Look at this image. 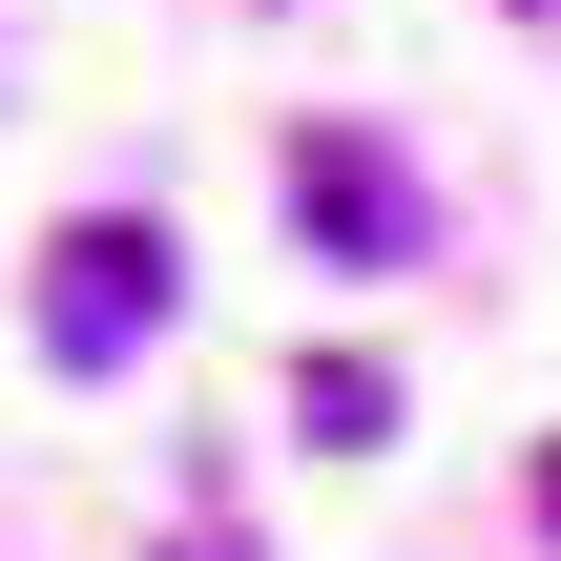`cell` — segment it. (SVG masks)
I'll use <instances>...</instances> for the list:
<instances>
[{"label": "cell", "mask_w": 561, "mask_h": 561, "mask_svg": "<svg viewBox=\"0 0 561 561\" xmlns=\"http://www.w3.org/2000/svg\"><path fill=\"white\" fill-rule=\"evenodd\" d=\"M146 333H167V229H146V208L62 229V250H42V354H62V375H125Z\"/></svg>", "instance_id": "1"}, {"label": "cell", "mask_w": 561, "mask_h": 561, "mask_svg": "<svg viewBox=\"0 0 561 561\" xmlns=\"http://www.w3.org/2000/svg\"><path fill=\"white\" fill-rule=\"evenodd\" d=\"M291 208H312L333 271H416V167L375 125H291Z\"/></svg>", "instance_id": "2"}, {"label": "cell", "mask_w": 561, "mask_h": 561, "mask_svg": "<svg viewBox=\"0 0 561 561\" xmlns=\"http://www.w3.org/2000/svg\"><path fill=\"white\" fill-rule=\"evenodd\" d=\"M291 437L375 458V437H396V375H375V354H312V375H291Z\"/></svg>", "instance_id": "3"}, {"label": "cell", "mask_w": 561, "mask_h": 561, "mask_svg": "<svg viewBox=\"0 0 561 561\" xmlns=\"http://www.w3.org/2000/svg\"><path fill=\"white\" fill-rule=\"evenodd\" d=\"M167 561H250V541H167Z\"/></svg>", "instance_id": "4"}, {"label": "cell", "mask_w": 561, "mask_h": 561, "mask_svg": "<svg viewBox=\"0 0 561 561\" xmlns=\"http://www.w3.org/2000/svg\"><path fill=\"white\" fill-rule=\"evenodd\" d=\"M541 520H561V458H541Z\"/></svg>", "instance_id": "5"}]
</instances>
